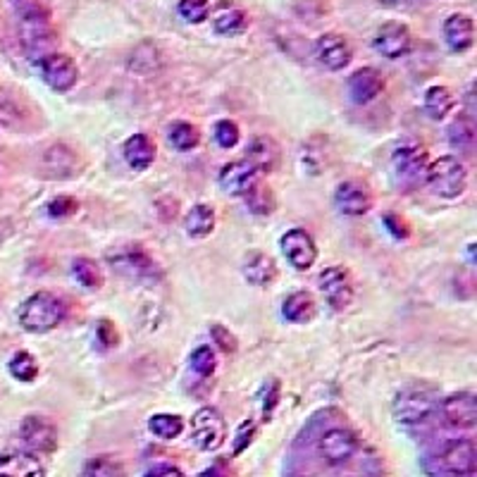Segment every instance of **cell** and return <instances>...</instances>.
Masks as SVG:
<instances>
[{"label": "cell", "instance_id": "40", "mask_svg": "<svg viewBox=\"0 0 477 477\" xmlns=\"http://www.w3.org/2000/svg\"><path fill=\"white\" fill-rule=\"evenodd\" d=\"M253 435H256V425H253V420L241 423V427H238V432H237V442H234V454H241L246 446L251 444Z\"/></svg>", "mask_w": 477, "mask_h": 477}, {"label": "cell", "instance_id": "17", "mask_svg": "<svg viewBox=\"0 0 477 477\" xmlns=\"http://www.w3.org/2000/svg\"><path fill=\"white\" fill-rule=\"evenodd\" d=\"M258 182V173L248 160H234L220 170V186L232 196H244Z\"/></svg>", "mask_w": 477, "mask_h": 477}, {"label": "cell", "instance_id": "22", "mask_svg": "<svg viewBox=\"0 0 477 477\" xmlns=\"http://www.w3.org/2000/svg\"><path fill=\"white\" fill-rule=\"evenodd\" d=\"M43 465L39 458L27 454V451H7L0 456V475L7 477H41L43 475Z\"/></svg>", "mask_w": 477, "mask_h": 477}, {"label": "cell", "instance_id": "35", "mask_svg": "<svg viewBox=\"0 0 477 477\" xmlns=\"http://www.w3.org/2000/svg\"><path fill=\"white\" fill-rule=\"evenodd\" d=\"M177 10L186 22H192V24H201V22L208 20L210 5H208V0H179Z\"/></svg>", "mask_w": 477, "mask_h": 477}, {"label": "cell", "instance_id": "14", "mask_svg": "<svg viewBox=\"0 0 477 477\" xmlns=\"http://www.w3.org/2000/svg\"><path fill=\"white\" fill-rule=\"evenodd\" d=\"M282 251H285L286 260L296 270H308V267H313L315 258H318L315 241H313V237L305 229H289L282 237Z\"/></svg>", "mask_w": 477, "mask_h": 477}, {"label": "cell", "instance_id": "9", "mask_svg": "<svg viewBox=\"0 0 477 477\" xmlns=\"http://www.w3.org/2000/svg\"><path fill=\"white\" fill-rule=\"evenodd\" d=\"M435 411H437V406H435L430 394H425V391H404L394 401V416H397V420L401 425L427 423L435 416Z\"/></svg>", "mask_w": 477, "mask_h": 477}, {"label": "cell", "instance_id": "8", "mask_svg": "<svg viewBox=\"0 0 477 477\" xmlns=\"http://www.w3.org/2000/svg\"><path fill=\"white\" fill-rule=\"evenodd\" d=\"M372 46H375V51H378L382 58L401 60L411 53L413 36L406 24H398V22H387V24H382V27L378 29V33H375Z\"/></svg>", "mask_w": 477, "mask_h": 477}, {"label": "cell", "instance_id": "39", "mask_svg": "<svg viewBox=\"0 0 477 477\" xmlns=\"http://www.w3.org/2000/svg\"><path fill=\"white\" fill-rule=\"evenodd\" d=\"M46 210L51 218H70V215H74V212L80 210V203L74 199H70V196H58V199H53L48 203Z\"/></svg>", "mask_w": 477, "mask_h": 477}, {"label": "cell", "instance_id": "18", "mask_svg": "<svg viewBox=\"0 0 477 477\" xmlns=\"http://www.w3.org/2000/svg\"><path fill=\"white\" fill-rule=\"evenodd\" d=\"M334 203H337V208L344 215L360 218V215H365L372 208V196L360 182H353L351 179V182H344V184L337 186Z\"/></svg>", "mask_w": 477, "mask_h": 477}, {"label": "cell", "instance_id": "24", "mask_svg": "<svg viewBox=\"0 0 477 477\" xmlns=\"http://www.w3.org/2000/svg\"><path fill=\"white\" fill-rule=\"evenodd\" d=\"M115 266H119V270H129L134 277H155L158 275V267L148 258L146 251H141L139 246H132V248H125L117 256H110Z\"/></svg>", "mask_w": 477, "mask_h": 477}, {"label": "cell", "instance_id": "45", "mask_svg": "<svg viewBox=\"0 0 477 477\" xmlns=\"http://www.w3.org/2000/svg\"><path fill=\"white\" fill-rule=\"evenodd\" d=\"M379 5H385V7H397V5H401V3H404V0H378Z\"/></svg>", "mask_w": 477, "mask_h": 477}, {"label": "cell", "instance_id": "6", "mask_svg": "<svg viewBox=\"0 0 477 477\" xmlns=\"http://www.w3.org/2000/svg\"><path fill=\"white\" fill-rule=\"evenodd\" d=\"M41 80L46 81L53 91H70L80 80V70L74 60L65 53H46L39 58Z\"/></svg>", "mask_w": 477, "mask_h": 477}, {"label": "cell", "instance_id": "16", "mask_svg": "<svg viewBox=\"0 0 477 477\" xmlns=\"http://www.w3.org/2000/svg\"><path fill=\"white\" fill-rule=\"evenodd\" d=\"M382 89H385V77L375 67H360L349 77V96L358 106H365L378 98Z\"/></svg>", "mask_w": 477, "mask_h": 477}, {"label": "cell", "instance_id": "12", "mask_svg": "<svg viewBox=\"0 0 477 477\" xmlns=\"http://www.w3.org/2000/svg\"><path fill=\"white\" fill-rule=\"evenodd\" d=\"M442 416H444L449 427L456 430H472L477 423V401L472 391H456L444 398L442 404Z\"/></svg>", "mask_w": 477, "mask_h": 477}, {"label": "cell", "instance_id": "32", "mask_svg": "<svg viewBox=\"0 0 477 477\" xmlns=\"http://www.w3.org/2000/svg\"><path fill=\"white\" fill-rule=\"evenodd\" d=\"M72 275L77 277L81 286L87 289H100L103 286V275H100V267L96 266V260L91 258H77L72 263Z\"/></svg>", "mask_w": 477, "mask_h": 477}, {"label": "cell", "instance_id": "43", "mask_svg": "<svg viewBox=\"0 0 477 477\" xmlns=\"http://www.w3.org/2000/svg\"><path fill=\"white\" fill-rule=\"evenodd\" d=\"M148 475H182V471H179L177 465H153Z\"/></svg>", "mask_w": 477, "mask_h": 477}, {"label": "cell", "instance_id": "42", "mask_svg": "<svg viewBox=\"0 0 477 477\" xmlns=\"http://www.w3.org/2000/svg\"><path fill=\"white\" fill-rule=\"evenodd\" d=\"M98 339L103 346H113L115 341H117V334H115L113 325H110L108 320H103V323L98 325Z\"/></svg>", "mask_w": 477, "mask_h": 477}, {"label": "cell", "instance_id": "28", "mask_svg": "<svg viewBox=\"0 0 477 477\" xmlns=\"http://www.w3.org/2000/svg\"><path fill=\"white\" fill-rule=\"evenodd\" d=\"M423 108L427 117L444 119L454 110V96L446 87H430L425 91Z\"/></svg>", "mask_w": 477, "mask_h": 477}, {"label": "cell", "instance_id": "29", "mask_svg": "<svg viewBox=\"0 0 477 477\" xmlns=\"http://www.w3.org/2000/svg\"><path fill=\"white\" fill-rule=\"evenodd\" d=\"M244 275L251 285L266 286V285H270L272 279H275L277 267H275V260L263 256V253H256V256H251V258L246 260Z\"/></svg>", "mask_w": 477, "mask_h": 477}, {"label": "cell", "instance_id": "21", "mask_svg": "<svg viewBox=\"0 0 477 477\" xmlns=\"http://www.w3.org/2000/svg\"><path fill=\"white\" fill-rule=\"evenodd\" d=\"M472 39H475V27L468 14L456 13L444 22V41L454 53H465L472 46Z\"/></svg>", "mask_w": 477, "mask_h": 477}, {"label": "cell", "instance_id": "23", "mask_svg": "<svg viewBox=\"0 0 477 477\" xmlns=\"http://www.w3.org/2000/svg\"><path fill=\"white\" fill-rule=\"evenodd\" d=\"M125 160L126 165L136 170V173H144L148 167L153 165V160H155V144L148 139L146 134H134L129 139L125 141Z\"/></svg>", "mask_w": 477, "mask_h": 477}, {"label": "cell", "instance_id": "37", "mask_svg": "<svg viewBox=\"0 0 477 477\" xmlns=\"http://www.w3.org/2000/svg\"><path fill=\"white\" fill-rule=\"evenodd\" d=\"M189 363H192L196 375L210 378L212 372H215V353H212L210 346H199V349L192 353V358H189Z\"/></svg>", "mask_w": 477, "mask_h": 477}, {"label": "cell", "instance_id": "11", "mask_svg": "<svg viewBox=\"0 0 477 477\" xmlns=\"http://www.w3.org/2000/svg\"><path fill=\"white\" fill-rule=\"evenodd\" d=\"M442 471L449 475H475L477 449L472 439H451L442 451Z\"/></svg>", "mask_w": 477, "mask_h": 477}, {"label": "cell", "instance_id": "27", "mask_svg": "<svg viewBox=\"0 0 477 477\" xmlns=\"http://www.w3.org/2000/svg\"><path fill=\"white\" fill-rule=\"evenodd\" d=\"M446 134H449L451 146L458 148V151H471L477 134L475 119H472L471 115H458V117L449 125Z\"/></svg>", "mask_w": 477, "mask_h": 477}, {"label": "cell", "instance_id": "26", "mask_svg": "<svg viewBox=\"0 0 477 477\" xmlns=\"http://www.w3.org/2000/svg\"><path fill=\"white\" fill-rule=\"evenodd\" d=\"M186 234L192 238H206L208 234L215 229V210L206 203H199V206H193L186 215Z\"/></svg>", "mask_w": 477, "mask_h": 477}, {"label": "cell", "instance_id": "20", "mask_svg": "<svg viewBox=\"0 0 477 477\" xmlns=\"http://www.w3.org/2000/svg\"><path fill=\"white\" fill-rule=\"evenodd\" d=\"M246 160L256 173H275L279 165V146L272 136H256L246 148Z\"/></svg>", "mask_w": 477, "mask_h": 477}, {"label": "cell", "instance_id": "19", "mask_svg": "<svg viewBox=\"0 0 477 477\" xmlns=\"http://www.w3.org/2000/svg\"><path fill=\"white\" fill-rule=\"evenodd\" d=\"M212 29L220 36H238L248 29V14L238 5H234L232 0H222L212 13Z\"/></svg>", "mask_w": 477, "mask_h": 477}, {"label": "cell", "instance_id": "34", "mask_svg": "<svg viewBox=\"0 0 477 477\" xmlns=\"http://www.w3.org/2000/svg\"><path fill=\"white\" fill-rule=\"evenodd\" d=\"M10 372H13V378H17L20 382H33L36 375H39V363H36V358L27 351L14 353L10 358Z\"/></svg>", "mask_w": 477, "mask_h": 477}, {"label": "cell", "instance_id": "33", "mask_svg": "<svg viewBox=\"0 0 477 477\" xmlns=\"http://www.w3.org/2000/svg\"><path fill=\"white\" fill-rule=\"evenodd\" d=\"M199 129L189 122H174L170 126V144H173L177 151H192V148L199 146Z\"/></svg>", "mask_w": 477, "mask_h": 477}, {"label": "cell", "instance_id": "38", "mask_svg": "<svg viewBox=\"0 0 477 477\" xmlns=\"http://www.w3.org/2000/svg\"><path fill=\"white\" fill-rule=\"evenodd\" d=\"M215 141L222 148H234L238 144V126L232 119H220L215 125Z\"/></svg>", "mask_w": 477, "mask_h": 477}, {"label": "cell", "instance_id": "5", "mask_svg": "<svg viewBox=\"0 0 477 477\" xmlns=\"http://www.w3.org/2000/svg\"><path fill=\"white\" fill-rule=\"evenodd\" d=\"M227 437V425L225 417L218 408L212 406H203L196 411V416L192 417V439L193 444L203 451H218L220 446L225 444Z\"/></svg>", "mask_w": 477, "mask_h": 477}, {"label": "cell", "instance_id": "1", "mask_svg": "<svg viewBox=\"0 0 477 477\" xmlns=\"http://www.w3.org/2000/svg\"><path fill=\"white\" fill-rule=\"evenodd\" d=\"M65 320V304L55 294L39 292L24 301L20 311V325L32 334H46Z\"/></svg>", "mask_w": 477, "mask_h": 477}, {"label": "cell", "instance_id": "13", "mask_svg": "<svg viewBox=\"0 0 477 477\" xmlns=\"http://www.w3.org/2000/svg\"><path fill=\"white\" fill-rule=\"evenodd\" d=\"M315 58H318L323 67H327L332 72H339V70H344L351 62V43L341 33H323L315 41Z\"/></svg>", "mask_w": 477, "mask_h": 477}, {"label": "cell", "instance_id": "44", "mask_svg": "<svg viewBox=\"0 0 477 477\" xmlns=\"http://www.w3.org/2000/svg\"><path fill=\"white\" fill-rule=\"evenodd\" d=\"M385 222H387V227H389V232L394 234V237H406V234H408L404 229V222H401V225H397V218H394V215H387Z\"/></svg>", "mask_w": 477, "mask_h": 477}, {"label": "cell", "instance_id": "41", "mask_svg": "<svg viewBox=\"0 0 477 477\" xmlns=\"http://www.w3.org/2000/svg\"><path fill=\"white\" fill-rule=\"evenodd\" d=\"M212 337H215V341H218L222 351L229 353V351H234V349H237V341H234V337L225 330V327L212 325Z\"/></svg>", "mask_w": 477, "mask_h": 477}, {"label": "cell", "instance_id": "30", "mask_svg": "<svg viewBox=\"0 0 477 477\" xmlns=\"http://www.w3.org/2000/svg\"><path fill=\"white\" fill-rule=\"evenodd\" d=\"M244 199L248 210L256 212V215H272V212H275V206H277L270 189H267V186H260L258 182L244 193Z\"/></svg>", "mask_w": 477, "mask_h": 477}, {"label": "cell", "instance_id": "15", "mask_svg": "<svg viewBox=\"0 0 477 477\" xmlns=\"http://www.w3.org/2000/svg\"><path fill=\"white\" fill-rule=\"evenodd\" d=\"M20 435L24 439V444L36 454H51L58 449V432L46 417L29 416L24 417V423L20 427Z\"/></svg>", "mask_w": 477, "mask_h": 477}, {"label": "cell", "instance_id": "7", "mask_svg": "<svg viewBox=\"0 0 477 477\" xmlns=\"http://www.w3.org/2000/svg\"><path fill=\"white\" fill-rule=\"evenodd\" d=\"M320 456L330 465H344L353 458L358 451V439L351 430L346 427H332L318 442Z\"/></svg>", "mask_w": 477, "mask_h": 477}, {"label": "cell", "instance_id": "4", "mask_svg": "<svg viewBox=\"0 0 477 477\" xmlns=\"http://www.w3.org/2000/svg\"><path fill=\"white\" fill-rule=\"evenodd\" d=\"M427 170V151L417 144H401L391 155V173L398 186L413 189L425 179Z\"/></svg>", "mask_w": 477, "mask_h": 477}, {"label": "cell", "instance_id": "36", "mask_svg": "<svg viewBox=\"0 0 477 477\" xmlns=\"http://www.w3.org/2000/svg\"><path fill=\"white\" fill-rule=\"evenodd\" d=\"M122 472H125V468L110 456L93 458L91 463L84 468V475L89 477H115V475H122Z\"/></svg>", "mask_w": 477, "mask_h": 477}, {"label": "cell", "instance_id": "3", "mask_svg": "<svg viewBox=\"0 0 477 477\" xmlns=\"http://www.w3.org/2000/svg\"><path fill=\"white\" fill-rule=\"evenodd\" d=\"M425 182L442 199H458L465 192V186H468V170L458 158L444 155V158L435 160V163L427 165Z\"/></svg>", "mask_w": 477, "mask_h": 477}, {"label": "cell", "instance_id": "25", "mask_svg": "<svg viewBox=\"0 0 477 477\" xmlns=\"http://www.w3.org/2000/svg\"><path fill=\"white\" fill-rule=\"evenodd\" d=\"M282 315H285L289 323H308V320L315 318V301L308 292H296L292 296H286L285 305H282Z\"/></svg>", "mask_w": 477, "mask_h": 477}, {"label": "cell", "instance_id": "2", "mask_svg": "<svg viewBox=\"0 0 477 477\" xmlns=\"http://www.w3.org/2000/svg\"><path fill=\"white\" fill-rule=\"evenodd\" d=\"M13 7L22 22V39L29 51H43L53 41L51 13L39 0H13Z\"/></svg>", "mask_w": 477, "mask_h": 477}, {"label": "cell", "instance_id": "31", "mask_svg": "<svg viewBox=\"0 0 477 477\" xmlns=\"http://www.w3.org/2000/svg\"><path fill=\"white\" fill-rule=\"evenodd\" d=\"M148 427L155 437L160 439H174L184 430V420L179 416H170V413H158L148 420Z\"/></svg>", "mask_w": 477, "mask_h": 477}, {"label": "cell", "instance_id": "10", "mask_svg": "<svg viewBox=\"0 0 477 477\" xmlns=\"http://www.w3.org/2000/svg\"><path fill=\"white\" fill-rule=\"evenodd\" d=\"M318 286L320 292H323V296L327 298V304H330L334 311H344L346 305L351 304L353 285L349 272H346L344 267H325V270L320 272Z\"/></svg>", "mask_w": 477, "mask_h": 477}]
</instances>
